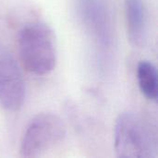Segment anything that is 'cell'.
<instances>
[{
	"label": "cell",
	"mask_w": 158,
	"mask_h": 158,
	"mask_svg": "<svg viewBox=\"0 0 158 158\" xmlns=\"http://www.w3.org/2000/svg\"><path fill=\"white\" fill-rule=\"evenodd\" d=\"M114 148L118 157H156V132L142 116L133 112L122 113L115 124Z\"/></svg>",
	"instance_id": "obj_1"
},
{
	"label": "cell",
	"mask_w": 158,
	"mask_h": 158,
	"mask_svg": "<svg viewBox=\"0 0 158 158\" xmlns=\"http://www.w3.org/2000/svg\"><path fill=\"white\" fill-rule=\"evenodd\" d=\"M19 54L23 67L31 73H50L56 63V49L52 30L35 22L25 26L19 36Z\"/></svg>",
	"instance_id": "obj_2"
},
{
	"label": "cell",
	"mask_w": 158,
	"mask_h": 158,
	"mask_svg": "<svg viewBox=\"0 0 158 158\" xmlns=\"http://www.w3.org/2000/svg\"><path fill=\"white\" fill-rule=\"evenodd\" d=\"M63 120L54 113H40L28 124L21 139L22 156L35 157L61 143L66 137Z\"/></svg>",
	"instance_id": "obj_3"
},
{
	"label": "cell",
	"mask_w": 158,
	"mask_h": 158,
	"mask_svg": "<svg viewBox=\"0 0 158 158\" xmlns=\"http://www.w3.org/2000/svg\"><path fill=\"white\" fill-rule=\"evenodd\" d=\"M25 99V82L13 55L0 45V106L8 111L19 110Z\"/></svg>",
	"instance_id": "obj_4"
},
{
	"label": "cell",
	"mask_w": 158,
	"mask_h": 158,
	"mask_svg": "<svg viewBox=\"0 0 158 158\" xmlns=\"http://www.w3.org/2000/svg\"><path fill=\"white\" fill-rule=\"evenodd\" d=\"M125 19L131 43L143 46L147 36V14L143 0H125Z\"/></svg>",
	"instance_id": "obj_5"
},
{
	"label": "cell",
	"mask_w": 158,
	"mask_h": 158,
	"mask_svg": "<svg viewBox=\"0 0 158 158\" xmlns=\"http://www.w3.org/2000/svg\"><path fill=\"white\" fill-rule=\"evenodd\" d=\"M82 16L87 26L101 44H108L111 41L110 21L105 7L97 1H86L82 5Z\"/></svg>",
	"instance_id": "obj_6"
},
{
	"label": "cell",
	"mask_w": 158,
	"mask_h": 158,
	"mask_svg": "<svg viewBox=\"0 0 158 158\" xmlns=\"http://www.w3.org/2000/svg\"><path fill=\"white\" fill-rule=\"evenodd\" d=\"M137 81L141 93L150 101L158 97V75L156 66L147 60L140 61L137 67Z\"/></svg>",
	"instance_id": "obj_7"
}]
</instances>
